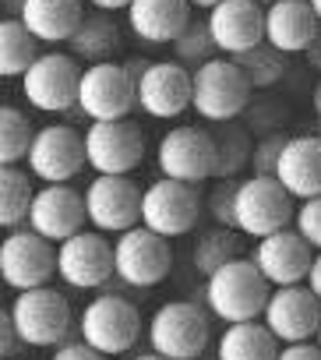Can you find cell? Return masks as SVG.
<instances>
[{
  "label": "cell",
  "instance_id": "obj_1",
  "mask_svg": "<svg viewBox=\"0 0 321 360\" xmlns=\"http://www.w3.org/2000/svg\"><path fill=\"white\" fill-rule=\"evenodd\" d=\"M272 283L261 276L254 258H233L219 272L205 279V300L209 311L223 321H258L272 300Z\"/></svg>",
  "mask_w": 321,
  "mask_h": 360
},
{
  "label": "cell",
  "instance_id": "obj_2",
  "mask_svg": "<svg viewBox=\"0 0 321 360\" xmlns=\"http://www.w3.org/2000/svg\"><path fill=\"white\" fill-rule=\"evenodd\" d=\"M254 85L240 71L233 57H212L209 64L195 68V92H191V110L205 124H233L247 106H251Z\"/></svg>",
  "mask_w": 321,
  "mask_h": 360
},
{
  "label": "cell",
  "instance_id": "obj_3",
  "mask_svg": "<svg viewBox=\"0 0 321 360\" xmlns=\"http://www.w3.org/2000/svg\"><path fill=\"white\" fill-rule=\"evenodd\" d=\"M138 82V110L155 120H173L191 110L195 71L181 60H127Z\"/></svg>",
  "mask_w": 321,
  "mask_h": 360
},
{
  "label": "cell",
  "instance_id": "obj_4",
  "mask_svg": "<svg viewBox=\"0 0 321 360\" xmlns=\"http://www.w3.org/2000/svg\"><path fill=\"white\" fill-rule=\"evenodd\" d=\"M296 219V198L275 176H247L237 184V230L244 237H272Z\"/></svg>",
  "mask_w": 321,
  "mask_h": 360
},
{
  "label": "cell",
  "instance_id": "obj_5",
  "mask_svg": "<svg viewBox=\"0 0 321 360\" xmlns=\"http://www.w3.org/2000/svg\"><path fill=\"white\" fill-rule=\"evenodd\" d=\"M209 314L191 300H170L148 321V346L166 360H198L209 346Z\"/></svg>",
  "mask_w": 321,
  "mask_h": 360
},
{
  "label": "cell",
  "instance_id": "obj_6",
  "mask_svg": "<svg viewBox=\"0 0 321 360\" xmlns=\"http://www.w3.org/2000/svg\"><path fill=\"white\" fill-rule=\"evenodd\" d=\"M131 110H138V82L127 64L103 60L89 64L81 71L78 89V113L96 120H127Z\"/></svg>",
  "mask_w": 321,
  "mask_h": 360
},
{
  "label": "cell",
  "instance_id": "obj_7",
  "mask_svg": "<svg viewBox=\"0 0 321 360\" xmlns=\"http://www.w3.org/2000/svg\"><path fill=\"white\" fill-rule=\"evenodd\" d=\"M216 134L195 124L170 127L155 145V166L170 180H184V184H202V180L216 176Z\"/></svg>",
  "mask_w": 321,
  "mask_h": 360
},
{
  "label": "cell",
  "instance_id": "obj_8",
  "mask_svg": "<svg viewBox=\"0 0 321 360\" xmlns=\"http://www.w3.org/2000/svg\"><path fill=\"white\" fill-rule=\"evenodd\" d=\"M78 335L106 356H124L141 335V314L131 300L117 293H99L85 304L78 318Z\"/></svg>",
  "mask_w": 321,
  "mask_h": 360
},
{
  "label": "cell",
  "instance_id": "obj_9",
  "mask_svg": "<svg viewBox=\"0 0 321 360\" xmlns=\"http://www.w3.org/2000/svg\"><path fill=\"white\" fill-rule=\"evenodd\" d=\"M78 57L71 53H39V60L22 75V96L39 113H71L78 110V89H81Z\"/></svg>",
  "mask_w": 321,
  "mask_h": 360
},
{
  "label": "cell",
  "instance_id": "obj_10",
  "mask_svg": "<svg viewBox=\"0 0 321 360\" xmlns=\"http://www.w3.org/2000/svg\"><path fill=\"white\" fill-rule=\"evenodd\" d=\"M8 311H11V321H15L25 346H60V342H67L74 318H71L67 297L57 293L53 286L18 293Z\"/></svg>",
  "mask_w": 321,
  "mask_h": 360
},
{
  "label": "cell",
  "instance_id": "obj_11",
  "mask_svg": "<svg viewBox=\"0 0 321 360\" xmlns=\"http://www.w3.org/2000/svg\"><path fill=\"white\" fill-rule=\"evenodd\" d=\"M0 276H4V283L11 290H18V293L50 286V279L57 276V248H53V240L39 237L32 226L8 230L4 244H0Z\"/></svg>",
  "mask_w": 321,
  "mask_h": 360
},
{
  "label": "cell",
  "instance_id": "obj_12",
  "mask_svg": "<svg viewBox=\"0 0 321 360\" xmlns=\"http://www.w3.org/2000/svg\"><path fill=\"white\" fill-rule=\"evenodd\" d=\"M113 258H117V279H124L134 290L159 286L173 269L170 240L159 237L148 226H141V223L113 240Z\"/></svg>",
  "mask_w": 321,
  "mask_h": 360
},
{
  "label": "cell",
  "instance_id": "obj_13",
  "mask_svg": "<svg viewBox=\"0 0 321 360\" xmlns=\"http://www.w3.org/2000/svg\"><path fill=\"white\" fill-rule=\"evenodd\" d=\"M85 155L96 173L106 176H131L145 162V134L127 120H96L85 131Z\"/></svg>",
  "mask_w": 321,
  "mask_h": 360
},
{
  "label": "cell",
  "instance_id": "obj_14",
  "mask_svg": "<svg viewBox=\"0 0 321 360\" xmlns=\"http://www.w3.org/2000/svg\"><path fill=\"white\" fill-rule=\"evenodd\" d=\"M198 212H202V202H198V188L195 184H184V180H152L145 188V198H141V226L155 230L159 237H184L198 226Z\"/></svg>",
  "mask_w": 321,
  "mask_h": 360
},
{
  "label": "cell",
  "instance_id": "obj_15",
  "mask_svg": "<svg viewBox=\"0 0 321 360\" xmlns=\"http://www.w3.org/2000/svg\"><path fill=\"white\" fill-rule=\"evenodd\" d=\"M141 198L145 191L131 176H106L96 173V180L85 188V212L92 230L99 233H127L141 223Z\"/></svg>",
  "mask_w": 321,
  "mask_h": 360
},
{
  "label": "cell",
  "instance_id": "obj_16",
  "mask_svg": "<svg viewBox=\"0 0 321 360\" xmlns=\"http://www.w3.org/2000/svg\"><path fill=\"white\" fill-rule=\"evenodd\" d=\"M57 276L71 290H99L117 276V258L113 244L99 230H81L57 244Z\"/></svg>",
  "mask_w": 321,
  "mask_h": 360
},
{
  "label": "cell",
  "instance_id": "obj_17",
  "mask_svg": "<svg viewBox=\"0 0 321 360\" xmlns=\"http://www.w3.org/2000/svg\"><path fill=\"white\" fill-rule=\"evenodd\" d=\"M25 162H29V173L36 180H43V184H67V180H74L89 162L85 134H78L67 124L39 127Z\"/></svg>",
  "mask_w": 321,
  "mask_h": 360
},
{
  "label": "cell",
  "instance_id": "obj_18",
  "mask_svg": "<svg viewBox=\"0 0 321 360\" xmlns=\"http://www.w3.org/2000/svg\"><path fill=\"white\" fill-rule=\"evenodd\" d=\"M261 321L272 328V335L282 346L310 342V335H317V328H321V300L310 293L307 283L279 286V290H272V300H268Z\"/></svg>",
  "mask_w": 321,
  "mask_h": 360
},
{
  "label": "cell",
  "instance_id": "obj_19",
  "mask_svg": "<svg viewBox=\"0 0 321 360\" xmlns=\"http://www.w3.org/2000/svg\"><path fill=\"white\" fill-rule=\"evenodd\" d=\"M85 195H78L71 184H46L36 191V202L29 209V226L53 240V244H64L67 237L81 233L85 230Z\"/></svg>",
  "mask_w": 321,
  "mask_h": 360
},
{
  "label": "cell",
  "instance_id": "obj_20",
  "mask_svg": "<svg viewBox=\"0 0 321 360\" xmlns=\"http://www.w3.org/2000/svg\"><path fill=\"white\" fill-rule=\"evenodd\" d=\"M205 18L223 57H240L265 43V8L258 0H223Z\"/></svg>",
  "mask_w": 321,
  "mask_h": 360
},
{
  "label": "cell",
  "instance_id": "obj_21",
  "mask_svg": "<svg viewBox=\"0 0 321 360\" xmlns=\"http://www.w3.org/2000/svg\"><path fill=\"white\" fill-rule=\"evenodd\" d=\"M314 248L296 233V230H279L272 237H261L254 248V265L261 276L279 290V286H300L307 283V272L314 265Z\"/></svg>",
  "mask_w": 321,
  "mask_h": 360
},
{
  "label": "cell",
  "instance_id": "obj_22",
  "mask_svg": "<svg viewBox=\"0 0 321 360\" xmlns=\"http://www.w3.org/2000/svg\"><path fill=\"white\" fill-rule=\"evenodd\" d=\"M321 22L310 8V0H275L265 8V43L279 53H307L317 39Z\"/></svg>",
  "mask_w": 321,
  "mask_h": 360
},
{
  "label": "cell",
  "instance_id": "obj_23",
  "mask_svg": "<svg viewBox=\"0 0 321 360\" xmlns=\"http://www.w3.org/2000/svg\"><path fill=\"white\" fill-rule=\"evenodd\" d=\"M195 8L188 0H131L127 4V29L148 46H170L188 25Z\"/></svg>",
  "mask_w": 321,
  "mask_h": 360
},
{
  "label": "cell",
  "instance_id": "obj_24",
  "mask_svg": "<svg viewBox=\"0 0 321 360\" xmlns=\"http://www.w3.org/2000/svg\"><path fill=\"white\" fill-rule=\"evenodd\" d=\"M275 180L296 202L317 198L321 195V138L317 134L286 138V148L279 155Z\"/></svg>",
  "mask_w": 321,
  "mask_h": 360
},
{
  "label": "cell",
  "instance_id": "obj_25",
  "mask_svg": "<svg viewBox=\"0 0 321 360\" xmlns=\"http://www.w3.org/2000/svg\"><path fill=\"white\" fill-rule=\"evenodd\" d=\"M25 29L46 46H67V39L85 22V0H25Z\"/></svg>",
  "mask_w": 321,
  "mask_h": 360
},
{
  "label": "cell",
  "instance_id": "obj_26",
  "mask_svg": "<svg viewBox=\"0 0 321 360\" xmlns=\"http://www.w3.org/2000/svg\"><path fill=\"white\" fill-rule=\"evenodd\" d=\"M282 342L272 335L265 321H233L223 328L216 342L219 360H275Z\"/></svg>",
  "mask_w": 321,
  "mask_h": 360
},
{
  "label": "cell",
  "instance_id": "obj_27",
  "mask_svg": "<svg viewBox=\"0 0 321 360\" xmlns=\"http://www.w3.org/2000/svg\"><path fill=\"white\" fill-rule=\"evenodd\" d=\"M120 46V25L110 11H92L85 15V22L78 25V32L67 39V53L85 60V64H103L113 60Z\"/></svg>",
  "mask_w": 321,
  "mask_h": 360
},
{
  "label": "cell",
  "instance_id": "obj_28",
  "mask_svg": "<svg viewBox=\"0 0 321 360\" xmlns=\"http://www.w3.org/2000/svg\"><path fill=\"white\" fill-rule=\"evenodd\" d=\"M36 202L32 173L22 166H0V226L18 230L29 223V209Z\"/></svg>",
  "mask_w": 321,
  "mask_h": 360
},
{
  "label": "cell",
  "instance_id": "obj_29",
  "mask_svg": "<svg viewBox=\"0 0 321 360\" xmlns=\"http://www.w3.org/2000/svg\"><path fill=\"white\" fill-rule=\"evenodd\" d=\"M36 60H39V39L25 29V22L22 18L0 22V75L22 78Z\"/></svg>",
  "mask_w": 321,
  "mask_h": 360
},
{
  "label": "cell",
  "instance_id": "obj_30",
  "mask_svg": "<svg viewBox=\"0 0 321 360\" xmlns=\"http://www.w3.org/2000/svg\"><path fill=\"white\" fill-rule=\"evenodd\" d=\"M36 127L18 106H0V166H18L29 159Z\"/></svg>",
  "mask_w": 321,
  "mask_h": 360
},
{
  "label": "cell",
  "instance_id": "obj_31",
  "mask_svg": "<svg viewBox=\"0 0 321 360\" xmlns=\"http://www.w3.org/2000/svg\"><path fill=\"white\" fill-rule=\"evenodd\" d=\"M240 230H230V226H219V230H209L198 237L195 251H191V262L195 269L209 279L212 272H219L223 265H230L233 258H240V240H237Z\"/></svg>",
  "mask_w": 321,
  "mask_h": 360
},
{
  "label": "cell",
  "instance_id": "obj_32",
  "mask_svg": "<svg viewBox=\"0 0 321 360\" xmlns=\"http://www.w3.org/2000/svg\"><path fill=\"white\" fill-rule=\"evenodd\" d=\"M173 46V60H181L184 68H202L209 64L212 57H219V46L212 39V29H209V18H191V25L170 43Z\"/></svg>",
  "mask_w": 321,
  "mask_h": 360
},
{
  "label": "cell",
  "instance_id": "obj_33",
  "mask_svg": "<svg viewBox=\"0 0 321 360\" xmlns=\"http://www.w3.org/2000/svg\"><path fill=\"white\" fill-rule=\"evenodd\" d=\"M233 60L240 64V71L247 75V82L254 89H272L286 75V53H279L268 43H261V46H254V50H247V53H240Z\"/></svg>",
  "mask_w": 321,
  "mask_h": 360
},
{
  "label": "cell",
  "instance_id": "obj_34",
  "mask_svg": "<svg viewBox=\"0 0 321 360\" xmlns=\"http://www.w3.org/2000/svg\"><path fill=\"white\" fill-rule=\"evenodd\" d=\"M219 127L223 131L216 134V148H219V155H216V180H233V173L251 162L254 148H251L244 131H237L230 124H219Z\"/></svg>",
  "mask_w": 321,
  "mask_h": 360
},
{
  "label": "cell",
  "instance_id": "obj_35",
  "mask_svg": "<svg viewBox=\"0 0 321 360\" xmlns=\"http://www.w3.org/2000/svg\"><path fill=\"white\" fill-rule=\"evenodd\" d=\"M282 148H286V138L282 134H265L254 145V152H251V173L254 176H275Z\"/></svg>",
  "mask_w": 321,
  "mask_h": 360
},
{
  "label": "cell",
  "instance_id": "obj_36",
  "mask_svg": "<svg viewBox=\"0 0 321 360\" xmlns=\"http://www.w3.org/2000/svg\"><path fill=\"white\" fill-rule=\"evenodd\" d=\"M293 230H296L314 251H321V195H317V198H307V202L296 205Z\"/></svg>",
  "mask_w": 321,
  "mask_h": 360
},
{
  "label": "cell",
  "instance_id": "obj_37",
  "mask_svg": "<svg viewBox=\"0 0 321 360\" xmlns=\"http://www.w3.org/2000/svg\"><path fill=\"white\" fill-rule=\"evenodd\" d=\"M209 212L219 226H230L237 230V184H230V180H223V184L212 191L209 198Z\"/></svg>",
  "mask_w": 321,
  "mask_h": 360
},
{
  "label": "cell",
  "instance_id": "obj_38",
  "mask_svg": "<svg viewBox=\"0 0 321 360\" xmlns=\"http://www.w3.org/2000/svg\"><path fill=\"white\" fill-rule=\"evenodd\" d=\"M50 360H110V356L99 353L96 346H89L85 339H78V342H60Z\"/></svg>",
  "mask_w": 321,
  "mask_h": 360
},
{
  "label": "cell",
  "instance_id": "obj_39",
  "mask_svg": "<svg viewBox=\"0 0 321 360\" xmlns=\"http://www.w3.org/2000/svg\"><path fill=\"white\" fill-rule=\"evenodd\" d=\"M0 339H4V342H0V353H4V356H15L18 349V342H22V335H18V328H15V321H11V311H4V314H0Z\"/></svg>",
  "mask_w": 321,
  "mask_h": 360
},
{
  "label": "cell",
  "instance_id": "obj_40",
  "mask_svg": "<svg viewBox=\"0 0 321 360\" xmlns=\"http://www.w3.org/2000/svg\"><path fill=\"white\" fill-rule=\"evenodd\" d=\"M275 360H321V346L317 342H289L279 349Z\"/></svg>",
  "mask_w": 321,
  "mask_h": 360
},
{
  "label": "cell",
  "instance_id": "obj_41",
  "mask_svg": "<svg viewBox=\"0 0 321 360\" xmlns=\"http://www.w3.org/2000/svg\"><path fill=\"white\" fill-rule=\"evenodd\" d=\"M307 286H310V293L321 300V251L314 255V265H310V272H307Z\"/></svg>",
  "mask_w": 321,
  "mask_h": 360
},
{
  "label": "cell",
  "instance_id": "obj_42",
  "mask_svg": "<svg viewBox=\"0 0 321 360\" xmlns=\"http://www.w3.org/2000/svg\"><path fill=\"white\" fill-rule=\"evenodd\" d=\"M85 4H92L96 11H127V4H131V0H85Z\"/></svg>",
  "mask_w": 321,
  "mask_h": 360
},
{
  "label": "cell",
  "instance_id": "obj_43",
  "mask_svg": "<svg viewBox=\"0 0 321 360\" xmlns=\"http://www.w3.org/2000/svg\"><path fill=\"white\" fill-rule=\"evenodd\" d=\"M303 57H307V64H310V68H314V71L321 75V32H317V39L310 43V50H307Z\"/></svg>",
  "mask_w": 321,
  "mask_h": 360
},
{
  "label": "cell",
  "instance_id": "obj_44",
  "mask_svg": "<svg viewBox=\"0 0 321 360\" xmlns=\"http://www.w3.org/2000/svg\"><path fill=\"white\" fill-rule=\"evenodd\" d=\"M4 8H8V15H4V18H22L25 0H4Z\"/></svg>",
  "mask_w": 321,
  "mask_h": 360
},
{
  "label": "cell",
  "instance_id": "obj_45",
  "mask_svg": "<svg viewBox=\"0 0 321 360\" xmlns=\"http://www.w3.org/2000/svg\"><path fill=\"white\" fill-rule=\"evenodd\" d=\"M191 8H198V11H212L216 4H223V0H188Z\"/></svg>",
  "mask_w": 321,
  "mask_h": 360
},
{
  "label": "cell",
  "instance_id": "obj_46",
  "mask_svg": "<svg viewBox=\"0 0 321 360\" xmlns=\"http://www.w3.org/2000/svg\"><path fill=\"white\" fill-rule=\"evenodd\" d=\"M310 103H314V110L321 113V78H317V85H314V92H310Z\"/></svg>",
  "mask_w": 321,
  "mask_h": 360
},
{
  "label": "cell",
  "instance_id": "obj_47",
  "mask_svg": "<svg viewBox=\"0 0 321 360\" xmlns=\"http://www.w3.org/2000/svg\"><path fill=\"white\" fill-rule=\"evenodd\" d=\"M131 360H166V356H159L155 349H148V353H138V356H131Z\"/></svg>",
  "mask_w": 321,
  "mask_h": 360
},
{
  "label": "cell",
  "instance_id": "obj_48",
  "mask_svg": "<svg viewBox=\"0 0 321 360\" xmlns=\"http://www.w3.org/2000/svg\"><path fill=\"white\" fill-rule=\"evenodd\" d=\"M310 8H314V15H317V22H321V0H310Z\"/></svg>",
  "mask_w": 321,
  "mask_h": 360
},
{
  "label": "cell",
  "instance_id": "obj_49",
  "mask_svg": "<svg viewBox=\"0 0 321 360\" xmlns=\"http://www.w3.org/2000/svg\"><path fill=\"white\" fill-rule=\"evenodd\" d=\"M258 4H261V8H268V4H275V0H258Z\"/></svg>",
  "mask_w": 321,
  "mask_h": 360
},
{
  "label": "cell",
  "instance_id": "obj_50",
  "mask_svg": "<svg viewBox=\"0 0 321 360\" xmlns=\"http://www.w3.org/2000/svg\"><path fill=\"white\" fill-rule=\"evenodd\" d=\"M317 138H321V113H317Z\"/></svg>",
  "mask_w": 321,
  "mask_h": 360
},
{
  "label": "cell",
  "instance_id": "obj_51",
  "mask_svg": "<svg viewBox=\"0 0 321 360\" xmlns=\"http://www.w3.org/2000/svg\"><path fill=\"white\" fill-rule=\"evenodd\" d=\"M314 339H317V346H321V328H317V335H314Z\"/></svg>",
  "mask_w": 321,
  "mask_h": 360
}]
</instances>
